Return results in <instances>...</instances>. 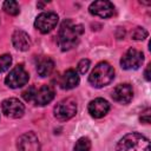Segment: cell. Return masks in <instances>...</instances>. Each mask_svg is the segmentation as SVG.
I'll use <instances>...</instances> for the list:
<instances>
[{"mask_svg":"<svg viewBox=\"0 0 151 151\" xmlns=\"http://www.w3.org/2000/svg\"><path fill=\"white\" fill-rule=\"evenodd\" d=\"M83 33H84L83 25L76 24L71 19L65 20L61 24L58 33V45L61 48V51H68L76 47Z\"/></svg>","mask_w":151,"mask_h":151,"instance_id":"1","label":"cell"},{"mask_svg":"<svg viewBox=\"0 0 151 151\" xmlns=\"http://www.w3.org/2000/svg\"><path fill=\"white\" fill-rule=\"evenodd\" d=\"M116 151H150V140L138 132L127 133L118 142Z\"/></svg>","mask_w":151,"mask_h":151,"instance_id":"2","label":"cell"},{"mask_svg":"<svg viewBox=\"0 0 151 151\" xmlns=\"http://www.w3.org/2000/svg\"><path fill=\"white\" fill-rule=\"evenodd\" d=\"M114 78V70L113 67L106 63V61H101L99 64H97L94 66V68L92 70L91 74L88 76V83L97 88L104 87L106 85H109Z\"/></svg>","mask_w":151,"mask_h":151,"instance_id":"3","label":"cell"},{"mask_svg":"<svg viewBox=\"0 0 151 151\" xmlns=\"http://www.w3.org/2000/svg\"><path fill=\"white\" fill-rule=\"evenodd\" d=\"M54 117L60 122H66L76 116L77 113V101L74 98H65L60 100L54 106Z\"/></svg>","mask_w":151,"mask_h":151,"instance_id":"4","label":"cell"},{"mask_svg":"<svg viewBox=\"0 0 151 151\" xmlns=\"http://www.w3.org/2000/svg\"><path fill=\"white\" fill-rule=\"evenodd\" d=\"M29 74L22 65L15 66L5 78V84L11 88H19L28 83Z\"/></svg>","mask_w":151,"mask_h":151,"instance_id":"5","label":"cell"},{"mask_svg":"<svg viewBox=\"0 0 151 151\" xmlns=\"http://www.w3.org/2000/svg\"><path fill=\"white\" fill-rule=\"evenodd\" d=\"M59 17L54 12H42L34 20V27L42 34L51 32L58 24Z\"/></svg>","mask_w":151,"mask_h":151,"instance_id":"6","label":"cell"},{"mask_svg":"<svg viewBox=\"0 0 151 151\" xmlns=\"http://www.w3.org/2000/svg\"><path fill=\"white\" fill-rule=\"evenodd\" d=\"M143 61H144L143 52L136 48H130L123 54L120 59V66L124 70H137L142 66Z\"/></svg>","mask_w":151,"mask_h":151,"instance_id":"7","label":"cell"},{"mask_svg":"<svg viewBox=\"0 0 151 151\" xmlns=\"http://www.w3.org/2000/svg\"><path fill=\"white\" fill-rule=\"evenodd\" d=\"M1 111L8 118H20L24 116L25 106L17 98H7L1 103Z\"/></svg>","mask_w":151,"mask_h":151,"instance_id":"8","label":"cell"},{"mask_svg":"<svg viewBox=\"0 0 151 151\" xmlns=\"http://www.w3.org/2000/svg\"><path fill=\"white\" fill-rule=\"evenodd\" d=\"M17 147H18V151H39L40 143H39L38 136L32 131L21 134L18 139Z\"/></svg>","mask_w":151,"mask_h":151,"instance_id":"9","label":"cell"},{"mask_svg":"<svg viewBox=\"0 0 151 151\" xmlns=\"http://www.w3.org/2000/svg\"><path fill=\"white\" fill-rule=\"evenodd\" d=\"M88 12L92 15H96V17L110 18L114 13V6L110 1H106V0H97V1H93L90 5Z\"/></svg>","mask_w":151,"mask_h":151,"instance_id":"10","label":"cell"},{"mask_svg":"<svg viewBox=\"0 0 151 151\" xmlns=\"http://www.w3.org/2000/svg\"><path fill=\"white\" fill-rule=\"evenodd\" d=\"M133 98V90L130 84H119L112 91V99L119 104H129Z\"/></svg>","mask_w":151,"mask_h":151,"instance_id":"11","label":"cell"},{"mask_svg":"<svg viewBox=\"0 0 151 151\" xmlns=\"http://www.w3.org/2000/svg\"><path fill=\"white\" fill-rule=\"evenodd\" d=\"M87 110H88V113L93 118H101L109 112L110 104L104 98H96L88 103Z\"/></svg>","mask_w":151,"mask_h":151,"instance_id":"12","label":"cell"},{"mask_svg":"<svg viewBox=\"0 0 151 151\" xmlns=\"http://www.w3.org/2000/svg\"><path fill=\"white\" fill-rule=\"evenodd\" d=\"M12 44L19 51H27V50H29L32 41H31L29 35L25 31L17 29L12 34Z\"/></svg>","mask_w":151,"mask_h":151,"instance_id":"13","label":"cell"},{"mask_svg":"<svg viewBox=\"0 0 151 151\" xmlns=\"http://www.w3.org/2000/svg\"><path fill=\"white\" fill-rule=\"evenodd\" d=\"M53 98H54V90L50 85H44L35 92L34 101L39 106H45L48 103H51Z\"/></svg>","mask_w":151,"mask_h":151,"instance_id":"14","label":"cell"},{"mask_svg":"<svg viewBox=\"0 0 151 151\" xmlns=\"http://www.w3.org/2000/svg\"><path fill=\"white\" fill-rule=\"evenodd\" d=\"M79 76L78 73L76 72V70H67L63 76H61V79H60V86L61 88L64 90H71V88H74L79 85Z\"/></svg>","mask_w":151,"mask_h":151,"instance_id":"15","label":"cell"},{"mask_svg":"<svg viewBox=\"0 0 151 151\" xmlns=\"http://www.w3.org/2000/svg\"><path fill=\"white\" fill-rule=\"evenodd\" d=\"M53 68H54V61L48 57L41 58L37 64V72L40 77H48L52 73Z\"/></svg>","mask_w":151,"mask_h":151,"instance_id":"16","label":"cell"},{"mask_svg":"<svg viewBox=\"0 0 151 151\" xmlns=\"http://www.w3.org/2000/svg\"><path fill=\"white\" fill-rule=\"evenodd\" d=\"M2 8L9 15H18L19 12H20L19 4L17 1H14V0H7V1H5L4 5H2Z\"/></svg>","mask_w":151,"mask_h":151,"instance_id":"17","label":"cell"},{"mask_svg":"<svg viewBox=\"0 0 151 151\" xmlns=\"http://www.w3.org/2000/svg\"><path fill=\"white\" fill-rule=\"evenodd\" d=\"M91 150V142L87 137H81L77 140L74 145V151H90Z\"/></svg>","mask_w":151,"mask_h":151,"instance_id":"18","label":"cell"},{"mask_svg":"<svg viewBox=\"0 0 151 151\" xmlns=\"http://www.w3.org/2000/svg\"><path fill=\"white\" fill-rule=\"evenodd\" d=\"M11 64H12V57L9 54L0 55V73H2L6 70H8Z\"/></svg>","mask_w":151,"mask_h":151,"instance_id":"19","label":"cell"},{"mask_svg":"<svg viewBox=\"0 0 151 151\" xmlns=\"http://www.w3.org/2000/svg\"><path fill=\"white\" fill-rule=\"evenodd\" d=\"M133 40H144L147 37V31L143 27H136L131 34Z\"/></svg>","mask_w":151,"mask_h":151,"instance_id":"20","label":"cell"},{"mask_svg":"<svg viewBox=\"0 0 151 151\" xmlns=\"http://www.w3.org/2000/svg\"><path fill=\"white\" fill-rule=\"evenodd\" d=\"M35 87L34 86H29L28 88H26L24 92H22V98L26 100V101H31V100H34V97H35Z\"/></svg>","mask_w":151,"mask_h":151,"instance_id":"21","label":"cell"},{"mask_svg":"<svg viewBox=\"0 0 151 151\" xmlns=\"http://www.w3.org/2000/svg\"><path fill=\"white\" fill-rule=\"evenodd\" d=\"M77 68H78L79 73L85 74V73L88 71V68H90V60H88V59H81V60L78 63Z\"/></svg>","mask_w":151,"mask_h":151,"instance_id":"22","label":"cell"},{"mask_svg":"<svg viewBox=\"0 0 151 151\" xmlns=\"http://www.w3.org/2000/svg\"><path fill=\"white\" fill-rule=\"evenodd\" d=\"M149 112L150 111L146 110V112H144V114L140 116V122L142 123H144V124H149L150 123V113Z\"/></svg>","mask_w":151,"mask_h":151,"instance_id":"23","label":"cell"},{"mask_svg":"<svg viewBox=\"0 0 151 151\" xmlns=\"http://www.w3.org/2000/svg\"><path fill=\"white\" fill-rule=\"evenodd\" d=\"M150 67H151V65L149 64L147 66H146V68H145V71H144V77H145V79L149 81L150 79H151V77H150Z\"/></svg>","mask_w":151,"mask_h":151,"instance_id":"24","label":"cell"}]
</instances>
